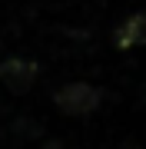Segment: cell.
I'll list each match as a JSON object with an SVG mask.
<instances>
[{"mask_svg": "<svg viewBox=\"0 0 146 149\" xmlns=\"http://www.w3.org/2000/svg\"><path fill=\"white\" fill-rule=\"evenodd\" d=\"M53 103H57L60 113H66V116H90V113L103 103V90H96L93 83H80L76 80V83L60 86Z\"/></svg>", "mask_w": 146, "mask_h": 149, "instance_id": "obj_1", "label": "cell"}, {"mask_svg": "<svg viewBox=\"0 0 146 149\" xmlns=\"http://www.w3.org/2000/svg\"><path fill=\"white\" fill-rule=\"evenodd\" d=\"M0 80H3V86H10L13 93H27L33 86V80H37V63L33 60H20V56L3 60L0 63Z\"/></svg>", "mask_w": 146, "mask_h": 149, "instance_id": "obj_2", "label": "cell"}, {"mask_svg": "<svg viewBox=\"0 0 146 149\" xmlns=\"http://www.w3.org/2000/svg\"><path fill=\"white\" fill-rule=\"evenodd\" d=\"M113 43H116V50H133V47H143L146 43V7L140 13L126 17L113 30Z\"/></svg>", "mask_w": 146, "mask_h": 149, "instance_id": "obj_3", "label": "cell"}]
</instances>
